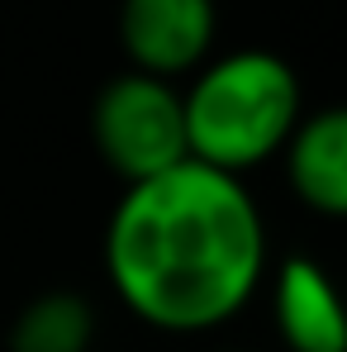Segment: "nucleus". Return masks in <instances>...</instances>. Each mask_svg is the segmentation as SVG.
I'll use <instances>...</instances> for the list:
<instances>
[{"label":"nucleus","instance_id":"423d86ee","mask_svg":"<svg viewBox=\"0 0 347 352\" xmlns=\"http://www.w3.org/2000/svg\"><path fill=\"white\" fill-rule=\"evenodd\" d=\"M286 181L314 214L347 219V105L300 115L286 138Z\"/></svg>","mask_w":347,"mask_h":352},{"label":"nucleus","instance_id":"0eeeda50","mask_svg":"<svg viewBox=\"0 0 347 352\" xmlns=\"http://www.w3.org/2000/svg\"><path fill=\"white\" fill-rule=\"evenodd\" d=\"M91 338H96V309L76 291L34 295L10 324V352H86Z\"/></svg>","mask_w":347,"mask_h":352},{"label":"nucleus","instance_id":"20e7f679","mask_svg":"<svg viewBox=\"0 0 347 352\" xmlns=\"http://www.w3.org/2000/svg\"><path fill=\"white\" fill-rule=\"evenodd\" d=\"M219 10L214 0H119V43L128 72L172 81L200 72L214 53Z\"/></svg>","mask_w":347,"mask_h":352},{"label":"nucleus","instance_id":"f257e3e1","mask_svg":"<svg viewBox=\"0 0 347 352\" xmlns=\"http://www.w3.org/2000/svg\"><path fill=\"white\" fill-rule=\"evenodd\" d=\"M105 276L124 309L162 333H210L267 276V224L243 176L205 162L124 186L105 224Z\"/></svg>","mask_w":347,"mask_h":352},{"label":"nucleus","instance_id":"f03ea898","mask_svg":"<svg viewBox=\"0 0 347 352\" xmlns=\"http://www.w3.org/2000/svg\"><path fill=\"white\" fill-rule=\"evenodd\" d=\"M190 162L243 176L271 162L304 115L300 76L271 48H238L205 62L181 91Z\"/></svg>","mask_w":347,"mask_h":352},{"label":"nucleus","instance_id":"39448f33","mask_svg":"<svg viewBox=\"0 0 347 352\" xmlns=\"http://www.w3.org/2000/svg\"><path fill=\"white\" fill-rule=\"evenodd\" d=\"M271 314L290 352H347V300L314 257H286L276 267Z\"/></svg>","mask_w":347,"mask_h":352},{"label":"nucleus","instance_id":"7ed1b4c3","mask_svg":"<svg viewBox=\"0 0 347 352\" xmlns=\"http://www.w3.org/2000/svg\"><path fill=\"white\" fill-rule=\"evenodd\" d=\"M91 138L124 186L153 181L190 162L181 91L143 72H119L115 81H105V91L91 105Z\"/></svg>","mask_w":347,"mask_h":352}]
</instances>
